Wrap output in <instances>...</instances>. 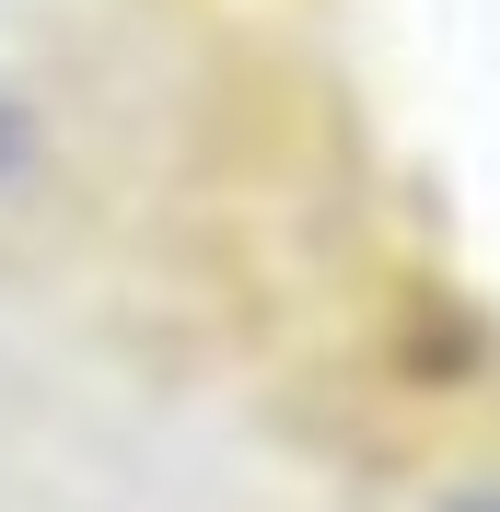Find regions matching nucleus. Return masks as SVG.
<instances>
[{
	"instance_id": "obj_1",
	"label": "nucleus",
	"mask_w": 500,
	"mask_h": 512,
	"mask_svg": "<svg viewBox=\"0 0 500 512\" xmlns=\"http://www.w3.org/2000/svg\"><path fill=\"white\" fill-rule=\"evenodd\" d=\"M431 512H500V478H466V489H442Z\"/></svg>"
}]
</instances>
